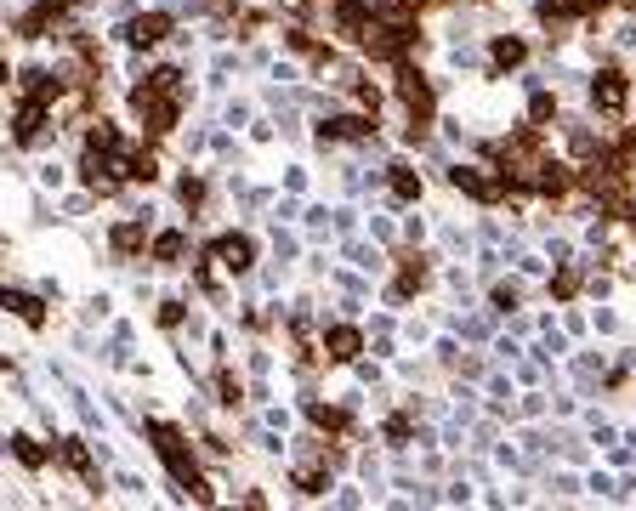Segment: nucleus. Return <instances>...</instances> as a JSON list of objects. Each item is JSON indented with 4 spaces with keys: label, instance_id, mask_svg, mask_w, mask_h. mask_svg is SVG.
Here are the masks:
<instances>
[{
    "label": "nucleus",
    "instance_id": "31",
    "mask_svg": "<svg viewBox=\"0 0 636 511\" xmlns=\"http://www.w3.org/2000/svg\"><path fill=\"white\" fill-rule=\"evenodd\" d=\"M631 6H636V0H631Z\"/></svg>",
    "mask_w": 636,
    "mask_h": 511
},
{
    "label": "nucleus",
    "instance_id": "26",
    "mask_svg": "<svg viewBox=\"0 0 636 511\" xmlns=\"http://www.w3.org/2000/svg\"><path fill=\"white\" fill-rule=\"evenodd\" d=\"M216 404L222 409H239V381L228 370H216Z\"/></svg>",
    "mask_w": 636,
    "mask_h": 511
},
{
    "label": "nucleus",
    "instance_id": "17",
    "mask_svg": "<svg viewBox=\"0 0 636 511\" xmlns=\"http://www.w3.org/2000/svg\"><path fill=\"white\" fill-rule=\"evenodd\" d=\"M12 460H18L23 472H40V466H52V449L29 432H12Z\"/></svg>",
    "mask_w": 636,
    "mask_h": 511
},
{
    "label": "nucleus",
    "instance_id": "11",
    "mask_svg": "<svg viewBox=\"0 0 636 511\" xmlns=\"http://www.w3.org/2000/svg\"><path fill=\"white\" fill-rule=\"evenodd\" d=\"M358 353H364V330L358 324H330L324 330V358L330 364H353Z\"/></svg>",
    "mask_w": 636,
    "mask_h": 511
},
{
    "label": "nucleus",
    "instance_id": "30",
    "mask_svg": "<svg viewBox=\"0 0 636 511\" xmlns=\"http://www.w3.org/2000/svg\"><path fill=\"white\" fill-rule=\"evenodd\" d=\"M495 307H517V284H500V290H495Z\"/></svg>",
    "mask_w": 636,
    "mask_h": 511
},
{
    "label": "nucleus",
    "instance_id": "27",
    "mask_svg": "<svg viewBox=\"0 0 636 511\" xmlns=\"http://www.w3.org/2000/svg\"><path fill=\"white\" fill-rule=\"evenodd\" d=\"M159 330H177V324H182V318H188V307H182V301H159Z\"/></svg>",
    "mask_w": 636,
    "mask_h": 511
},
{
    "label": "nucleus",
    "instance_id": "28",
    "mask_svg": "<svg viewBox=\"0 0 636 511\" xmlns=\"http://www.w3.org/2000/svg\"><path fill=\"white\" fill-rule=\"evenodd\" d=\"M608 6H614V0H568V18H597Z\"/></svg>",
    "mask_w": 636,
    "mask_h": 511
},
{
    "label": "nucleus",
    "instance_id": "8",
    "mask_svg": "<svg viewBox=\"0 0 636 511\" xmlns=\"http://www.w3.org/2000/svg\"><path fill=\"white\" fill-rule=\"evenodd\" d=\"M211 262L228 267V273H250V262H256V239L250 233H222L211 245Z\"/></svg>",
    "mask_w": 636,
    "mask_h": 511
},
{
    "label": "nucleus",
    "instance_id": "21",
    "mask_svg": "<svg viewBox=\"0 0 636 511\" xmlns=\"http://www.w3.org/2000/svg\"><path fill=\"white\" fill-rule=\"evenodd\" d=\"M387 188H392V199H404V205H415V199H421V177H415L409 165H392Z\"/></svg>",
    "mask_w": 636,
    "mask_h": 511
},
{
    "label": "nucleus",
    "instance_id": "20",
    "mask_svg": "<svg viewBox=\"0 0 636 511\" xmlns=\"http://www.w3.org/2000/svg\"><path fill=\"white\" fill-rule=\"evenodd\" d=\"M307 421L324 426V432H353V415L336 409V404H307Z\"/></svg>",
    "mask_w": 636,
    "mask_h": 511
},
{
    "label": "nucleus",
    "instance_id": "24",
    "mask_svg": "<svg viewBox=\"0 0 636 511\" xmlns=\"http://www.w3.org/2000/svg\"><path fill=\"white\" fill-rule=\"evenodd\" d=\"M177 199H182V211H199V205H205V182H199V177H182L177 182Z\"/></svg>",
    "mask_w": 636,
    "mask_h": 511
},
{
    "label": "nucleus",
    "instance_id": "2",
    "mask_svg": "<svg viewBox=\"0 0 636 511\" xmlns=\"http://www.w3.org/2000/svg\"><path fill=\"white\" fill-rule=\"evenodd\" d=\"M148 438H154V455L165 460V466H171V477H177L182 489L194 494L199 506H211V500H216V489L205 483V477H199V466H194V455H188V443H182V432H177V426L148 421Z\"/></svg>",
    "mask_w": 636,
    "mask_h": 511
},
{
    "label": "nucleus",
    "instance_id": "3",
    "mask_svg": "<svg viewBox=\"0 0 636 511\" xmlns=\"http://www.w3.org/2000/svg\"><path fill=\"white\" fill-rule=\"evenodd\" d=\"M177 114H182V91H159V86H148V80L131 91V120H137L154 142L177 131Z\"/></svg>",
    "mask_w": 636,
    "mask_h": 511
},
{
    "label": "nucleus",
    "instance_id": "10",
    "mask_svg": "<svg viewBox=\"0 0 636 511\" xmlns=\"http://www.w3.org/2000/svg\"><path fill=\"white\" fill-rule=\"evenodd\" d=\"M142 245H148V216H125V222H114V228H108V250H114L120 262H131Z\"/></svg>",
    "mask_w": 636,
    "mask_h": 511
},
{
    "label": "nucleus",
    "instance_id": "9",
    "mask_svg": "<svg viewBox=\"0 0 636 511\" xmlns=\"http://www.w3.org/2000/svg\"><path fill=\"white\" fill-rule=\"evenodd\" d=\"M125 40H131V46H137V52H154L159 40L171 35V12H142V18H131L120 29Z\"/></svg>",
    "mask_w": 636,
    "mask_h": 511
},
{
    "label": "nucleus",
    "instance_id": "29",
    "mask_svg": "<svg viewBox=\"0 0 636 511\" xmlns=\"http://www.w3.org/2000/svg\"><path fill=\"white\" fill-rule=\"evenodd\" d=\"M409 432H415L409 415H392V421H387V443H409Z\"/></svg>",
    "mask_w": 636,
    "mask_h": 511
},
{
    "label": "nucleus",
    "instance_id": "13",
    "mask_svg": "<svg viewBox=\"0 0 636 511\" xmlns=\"http://www.w3.org/2000/svg\"><path fill=\"white\" fill-rule=\"evenodd\" d=\"M148 256H154V267H188V233H182V228H165V233H154V245H148Z\"/></svg>",
    "mask_w": 636,
    "mask_h": 511
},
{
    "label": "nucleus",
    "instance_id": "1",
    "mask_svg": "<svg viewBox=\"0 0 636 511\" xmlns=\"http://www.w3.org/2000/svg\"><path fill=\"white\" fill-rule=\"evenodd\" d=\"M421 40V23H415V12H409L404 0H398V12H387V18H370V29H364V57H375V63H404V52Z\"/></svg>",
    "mask_w": 636,
    "mask_h": 511
},
{
    "label": "nucleus",
    "instance_id": "4",
    "mask_svg": "<svg viewBox=\"0 0 636 511\" xmlns=\"http://www.w3.org/2000/svg\"><path fill=\"white\" fill-rule=\"evenodd\" d=\"M591 108H597L602 120H625V108H631V74L625 69L591 74Z\"/></svg>",
    "mask_w": 636,
    "mask_h": 511
},
{
    "label": "nucleus",
    "instance_id": "5",
    "mask_svg": "<svg viewBox=\"0 0 636 511\" xmlns=\"http://www.w3.org/2000/svg\"><path fill=\"white\" fill-rule=\"evenodd\" d=\"M398 103H404L409 125H426L432 114H438V97H432V80H426L421 69H409V63H398Z\"/></svg>",
    "mask_w": 636,
    "mask_h": 511
},
{
    "label": "nucleus",
    "instance_id": "15",
    "mask_svg": "<svg viewBox=\"0 0 636 511\" xmlns=\"http://www.w3.org/2000/svg\"><path fill=\"white\" fill-rule=\"evenodd\" d=\"M370 131H375L370 114H336V120L318 125V137L324 142H358V137H370Z\"/></svg>",
    "mask_w": 636,
    "mask_h": 511
},
{
    "label": "nucleus",
    "instance_id": "18",
    "mask_svg": "<svg viewBox=\"0 0 636 511\" xmlns=\"http://www.w3.org/2000/svg\"><path fill=\"white\" fill-rule=\"evenodd\" d=\"M6 307H12V318H23L29 330H46V307H40V296H29V290H6Z\"/></svg>",
    "mask_w": 636,
    "mask_h": 511
},
{
    "label": "nucleus",
    "instance_id": "7",
    "mask_svg": "<svg viewBox=\"0 0 636 511\" xmlns=\"http://www.w3.org/2000/svg\"><path fill=\"white\" fill-rule=\"evenodd\" d=\"M52 131V103H40V97H23L18 114H12V142L18 148H40Z\"/></svg>",
    "mask_w": 636,
    "mask_h": 511
},
{
    "label": "nucleus",
    "instance_id": "25",
    "mask_svg": "<svg viewBox=\"0 0 636 511\" xmlns=\"http://www.w3.org/2000/svg\"><path fill=\"white\" fill-rule=\"evenodd\" d=\"M551 296H557V301H574V296H580V273H574V267H563V273L551 279Z\"/></svg>",
    "mask_w": 636,
    "mask_h": 511
},
{
    "label": "nucleus",
    "instance_id": "22",
    "mask_svg": "<svg viewBox=\"0 0 636 511\" xmlns=\"http://www.w3.org/2000/svg\"><path fill=\"white\" fill-rule=\"evenodd\" d=\"M324 489H330V472H313V466H301V472H296V494H301V500H318Z\"/></svg>",
    "mask_w": 636,
    "mask_h": 511
},
{
    "label": "nucleus",
    "instance_id": "16",
    "mask_svg": "<svg viewBox=\"0 0 636 511\" xmlns=\"http://www.w3.org/2000/svg\"><path fill=\"white\" fill-rule=\"evenodd\" d=\"M426 279H432L426 256H404V267H398V284H392V301H404V296H415V290H426Z\"/></svg>",
    "mask_w": 636,
    "mask_h": 511
},
{
    "label": "nucleus",
    "instance_id": "19",
    "mask_svg": "<svg viewBox=\"0 0 636 511\" xmlns=\"http://www.w3.org/2000/svg\"><path fill=\"white\" fill-rule=\"evenodd\" d=\"M57 460H63L74 477H86L91 489H97V472H91V455H86V443H80V438H63V443H57Z\"/></svg>",
    "mask_w": 636,
    "mask_h": 511
},
{
    "label": "nucleus",
    "instance_id": "23",
    "mask_svg": "<svg viewBox=\"0 0 636 511\" xmlns=\"http://www.w3.org/2000/svg\"><path fill=\"white\" fill-rule=\"evenodd\" d=\"M529 120L534 125H551V120H557V97H551V91H534V97H529Z\"/></svg>",
    "mask_w": 636,
    "mask_h": 511
},
{
    "label": "nucleus",
    "instance_id": "6",
    "mask_svg": "<svg viewBox=\"0 0 636 511\" xmlns=\"http://www.w3.org/2000/svg\"><path fill=\"white\" fill-rule=\"evenodd\" d=\"M449 188H460V194L477 199V205H500L512 182L500 177V171L489 177V165H455V171H449Z\"/></svg>",
    "mask_w": 636,
    "mask_h": 511
},
{
    "label": "nucleus",
    "instance_id": "14",
    "mask_svg": "<svg viewBox=\"0 0 636 511\" xmlns=\"http://www.w3.org/2000/svg\"><path fill=\"white\" fill-rule=\"evenodd\" d=\"M18 86H23V97H40V103H57V97H63V74H57V69H40V63H29Z\"/></svg>",
    "mask_w": 636,
    "mask_h": 511
},
{
    "label": "nucleus",
    "instance_id": "12",
    "mask_svg": "<svg viewBox=\"0 0 636 511\" xmlns=\"http://www.w3.org/2000/svg\"><path fill=\"white\" fill-rule=\"evenodd\" d=\"M529 63V46H523V35H495L489 40V74H512Z\"/></svg>",
    "mask_w": 636,
    "mask_h": 511
}]
</instances>
